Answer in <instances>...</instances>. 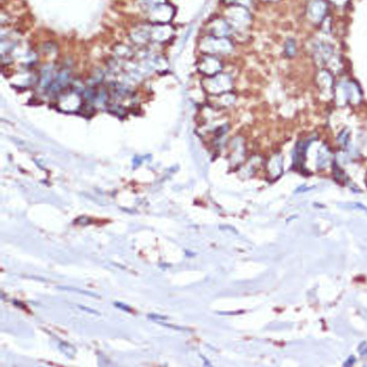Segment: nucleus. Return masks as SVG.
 Returning <instances> with one entry per match:
<instances>
[{
	"label": "nucleus",
	"instance_id": "2",
	"mask_svg": "<svg viewBox=\"0 0 367 367\" xmlns=\"http://www.w3.org/2000/svg\"><path fill=\"white\" fill-rule=\"evenodd\" d=\"M352 207L353 208H359V209H361V210H364V211H366V213H367V208H365V207H364V205H361V204H354V205H352Z\"/></svg>",
	"mask_w": 367,
	"mask_h": 367
},
{
	"label": "nucleus",
	"instance_id": "3",
	"mask_svg": "<svg viewBox=\"0 0 367 367\" xmlns=\"http://www.w3.org/2000/svg\"><path fill=\"white\" fill-rule=\"evenodd\" d=\"M80 308H83L84 310H87V312L92 313V314H99V313H98V312H95V310H92V309H90V308H86V307H83V306H80Z\"/></svg>",
	"mask_w": 367,
	"mask_h": 367
},
{
	"label": "nucleus",
	"instance_id": "1",
	"mask_svg": "<svg viewBox=\"0 0 367 367\" xmlns=\"http://www.w3.org/2000/svg\"><path fill=\"white\" fill-rule=\"evenodd\" d=\"M114 304H115V306H116V307H120V308H122V310H127V312H131V308H129V307L125 306V304L118 303V302H115Z\"/></svg>",
	"mask_w": 367,
	"mask_h": 367
}]
</instances>
